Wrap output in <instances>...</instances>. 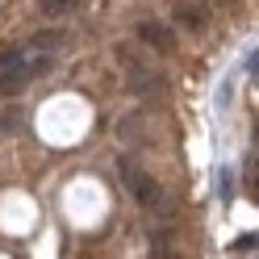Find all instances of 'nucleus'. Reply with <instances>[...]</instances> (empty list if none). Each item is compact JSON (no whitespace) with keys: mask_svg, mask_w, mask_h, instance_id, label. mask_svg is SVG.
<instances>
[{"mask_svg":"<svg viewBox=\"0 0 259 259\" xmlns=\"http://www.w3.org/2000/svg\"><path fill=\"white\" fill-rule=\"evenodd\" d=\"M117 171H121V184L138 197V205H142V209H151V213H167V197H163V188H159L155 176H147L142 167L125 163V159H121V167H117Z\"/></svg>","mask_w":259,"mask_h":259,"instance_id":"nucleus-1","label":"nucleus"},{"mask_svg":"<svg viewBox=\"0 0 259 259\" xmlns=\"http://www.w3.org/2000/svg\"><path fill=\"white\" fill-rule=\"evenodd\" d=\"M138 38L147 42V46H155V51H171V46H176V42H171V29H167L163 21H142V25H138Z\"/></svg>","mask_w":259,"mask_h":259,"instance_id":"nucleus-2","label":"nucleus"},{"mask_svg":"<svg viewBox=\"0 0 259 259\" xmlns=\"http://www.w3.org/2000/svg\"><path fill=\"white\" fill-rule=\"evenodd\" d=\"M59 42H63L59 29H42V34H34V38L25 42V51H29V55H55Z\"/></svg>","mask_w":259,"mask_h":259,"instance_id":"nucleus-3","label":"nucleus"},{"mask_svg":"<svg viewBox=\"0 0 259 259\" xmlns=\"http://www.w3.org/2000/svg\"><path fill=\"white\" fill-rule=\"evenodd\" d=\"M176 21L188 25V29H201L205 25V9L201 5H176Z\"/></svg>","mask_w":259,"mask_h":259,"instance_id":"nucleus-4","label":"nucleus"},{"mask_svg":"<svg viewBox=\"0 0 259 259\" xmlns=\"http://www.w3.org/2000/svg\"><path fill=\"white\" fill-rule=\"evenodd\" d=\"M38 9L46 13V17H63V13H71V9H75V0H42Z\"/></svg>","mask_w":259,"mask_h":259,"instance_id":"nucleus-5","label":"nucleus"},{"mask_svg":"<svg viewBox=\"0 0 259 259\" xmlns=\"http://www.w3.org/2000/svg\"><path fill=\"white\" fill-rule=\"evenodd\" d=\"M218 197H222V201H230V197H234V171H230V167H222V180H218Z\"/></svg>","mask_w":259,"mask_h":259,"instance_id":"nucleus-6","label":"nucleus"},{"mask_svg":"<svg viewBox=\"0 0 259 259\" xmlns=\"http://www.w3.org/2000/svg\"><path fill=\"white\" fill-rule=\"evenodd\" d=\"M230 96H234V84L226 79V84L218 88V109H226V105H230Z\"/></svg>","mask_w":259,"mask_h":259,"instance_id":"nucleus-7","label":"nucleus"},{"mask_svg":"<svg viewBox=\"0 0 259 259\" xmlns=\"http://www.w3.org/2000/svg\"><path fill=\"white\" fill-rule=\"evenodd\" d=\"M247 75H251V79H255V84H259V51H255V55L247 59Z\"/></svg>","mask_w":259,"mask_h":259,"instance_id":"nucleus-8","label":"nucleus"},{"mask_svg":"<svg viewBox=\"0 0 259 259\" xmlns=\"http://www.w3.org/2000/svg\"><path fill=\"white\" fill-rule=\"evenodd\" d=\"M234 247H259V234H242V238L234 242Z\"/></svg>","mask_w":259,"mask_h":259,"instance_id":"nucleus-9","label":"nucleus"},{"mask_svg":"<svg viewBox=\"0 0 259 259\" xmlns=\"http://www.w3.org/2000/svg\"><path fill=\"white\" fill-rule=\"evenodd\" d=\"M159 259H171V255H159Z\"/></svg>","mask_w":259,"mask_h":259,"instance_id":"nucleus-10","label":"nucleus"}]
</instances>
